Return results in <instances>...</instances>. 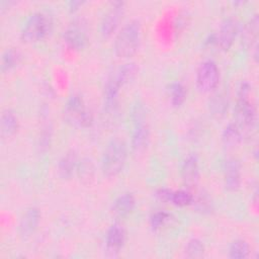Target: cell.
<instances>
[{"instance_id": "cell-28", "label": "cell", "mask_w": 259, "mask_h": 259, "mask_svg": "<svg viewBox=\"0 0 259 259\" xmlns=\"http://www.w3.org/2000/svg\"><path fill=\"white\" fill-rule=\"evenodd\" d=\"M204 251H205V248H204L202 241H200L197 238H192V239L188 240L185 245V248H184L185 256L188 258L202 257Z\"/></svg>"}, {"instance_id": "cell-6", "label": "cell", "mask_w": 259, "mask_h": 259, "mask_svg": "<svg viewBox=\"0 0 259 259\" xmlns=\"http://www.w3.org/2000/svg\"><path fill=\"white\" fill-rule=\"evenodd\" d=\"M220 68L215 61L206 59L196 69L195 86L201 93H212L220 83Z\"/></svg>"}, {"instance_id": "cell-11", "label": "cell", "mask_w": 259, "mask_h": 259, "mask_svg": "<svg viewBox=\"0 0 259 259\" xmlns=\"http://www.w3.org/2000/svg\"><path fill=\"white\" fill-rule=\"evenodd\" d=\"M63 38L67 47L74 51H81L88 44V34L85 27L78 22H74L66 27Z\"/></svg>"}, {"instance_id": "cell-9", "label": "cell", "mask_w": 259, "mask_h": 259, "mask_svg": "<svg viewBox=\"0 0 259 259\" xmlns=\"http://www.w3.org/2000/svg\"><path fill=\"white\" fill-rule=\"evenodd\" d=\"M250 96H237L235 105L236 122L243 128L251 130L256 124V108Z\"/></svg>"}, {"instance_id": "cell-2", "label": "cell", "mask_w": 259, "mask_h": 259, "mask_svg": "<svg viewBox=\"0 0 259 259\" xmlns=\"http://www.w3.org/2000/svg\"><path fill=\"white\" fill-rule=\"evenodd\" d=\"M131 149L135 155L143 154L150 143V126L147 120L145 105L136 101L131 109Z\"/></svg>"}, {"instance_id": "cell-23", "label": "cell", "mask_w": 259, "mask_h": 259, "mask_svg": "<svg viewBox=\"0 0 259 259\" xmlns=\"http://www.w3.org/2000/svg\"><path fill=\"white\" fill-rule=\"evenodd\" d=\"M21 53L15 48H7L1 54L0 69L2 73H7L16 68L21 61Z\"/></svg>"}, {"instance_id": "cell-18", "label": "cell", "mask_w": 259, "mask_h": 259, "mask_svg": "<svg viewBox=\"0 0 259 259\" xmlns=\"http://www.w3.org/2000/svg\"><path fill=\"white\" fill-rule=\"evenodd\" d=\"M79 158L75 151H67L58 162V173L63 179H70L76 173L79 165Z\"/></svg>"}, {"instance_id": "cell-4", "label": "cell", "mask_w": 259, "mask_h": 259, "mask_svg": "<svg viewBox=\"0 0 259 259\" xmlns=\"http://www.w3.org/2000/svg\"><path fill=\"white\" fill-rule=\"evenodd\" d=\"M53 27L52 16L45 11L30 13L20 28V38L25 44H33L45 39Z\"/></svg>"}, {"instance_id": "cell-22", "label": "cell", "mask_w": 259, "mask_h": 259, "mask_svg": "<svg viewBox=\"0 0 259 259\" xmlns=\"http://www.w3.org/2000/svg\"><path fill=\"white\" fill-rule=\"evenodd\" d=\"M138 71H139V67H138L137 63L128 61V62L121 64L113 72V75H114L116 81L118 82V84L120 85V87L122 88L123 86L130 84L136 78Z\"/></svg>"}, {"instance_id": "cell-27", "label": "cell", "mask_w": 259, "mask_h": 259, "mask_svg": "<svg viewBox=\"0 0 259 259\" xmlns=\"http://www.w3.org/2000/svg\"><path fill=\"white\" fill-rule=\"evenodd\" d=\"M191 204H193L195 209L201 213H210L213 209V202L206 192H200L196 197L193 196Z\"/></svg>"}, {"instance_id": "cell-26", "label": "cell", "mask_w": 259, "mask_h": 259, "mask_svg": "<svg viewBox=\"0 0 259 259\" xmlns=\"http://www.w3.org/2000/svg\"><path fill=\"white\" fill-rule=\"evenodd\" d=\"M193 200V194L187 189L170 190L168 202L176 206H186L190 205Z\"/></svg>"}, {"instance_id": "cell-15", "label": "cell", "mask_w": 259, "mask_h": 259, "mask_svg": "<svg viewBox=\"0 0 259 259\" xmlns=\"http://www.w3.org/2000/svg\"><path fill=\"white\" fill-rule=\"evenodd\" d=\"M125 242V230L120 223H112L106 230L104 243L110 252H118Z\"/></svg>"}, {"instance_id": "cell-19", "label": "cell", "mask_w": 259, "mask_h": 259, "mask_svg": "<svg viewBox=\"0 0 259 259\" xmlns=\"http://www.w3.org/2000/svg\"><path fill=\"white\" fill-rule=\"evenodd\" d=\"M207 106L210 115L214 118L224 117L229 109V95L223 90L213 91L208 100Z\"/></svg>"}, {"instance_id": "cell-29", "label": "cell", "mask_w": 259, "mask_h": 259, "mask_svg": "<svg viewBox=\"0 0 259 259\" xmlns=\"http://www.w3.org/2000/svg\"><path fill=\"white\" fill-rule=\"evenodd\" d=\"M51 141H52V126L50 124H46L41 127L40 132H39V136L37 139V150L38 153H46L51 145Z\"/></svg>"}, {"instance_id": "cell-31", "label": "cell", "mask_w": 259, "mask_h": 259, "mask_svg": "<svg viewBox=\"0 0 259 259\" xmlns=\"http://www.w3.org/2000/svg\"><path fill=\"white\" fill-rule=\"evenodd\" d=\"M93 167H92V163L88 160V159H84V160H80L79 161V165H78V169H77V174L82 178V179H86L88 180L89 178H92L93 176Z\"/></svg>"}, {"instance_id": "cell-12", "label": "cell", "mask_w": 259, "mask_h": 259, "mask_svg": "<svg viewBox=\"0 0 259 259\" xmlns=\"http://www.w3.org/2000/svg\"><path fill=\"white\" fill-rule=\"evenodd\" d=\"M181 178L188 187L195 185L199 179L200 162L196 153L187 154L181 163Z\"/></svg>"}, {"instance_id": "cell-14", "label": "cell", "mask_w": 259, "mask_h": 259, "mask_svg": "<svg viewBox=\"0 0 259 259\" xmlns=\"http://www.w3.org/2000/svg\"><path fill=\"white\" fill-rule=\"evenodd\" d=\"M120 89V85L116 81L113 73H111L106 79L103 88V108L108 114H112L117 109Z\"/></svg>"}, {"instance_id": "cell-8", "label": "cell", "mask_w": 259, "mask_h": 259, "mask_svg": "<svg viewBox=\"0 0 259 259\" xmlns=\"http://www.w3.org/2000/svg\"><path fill=\"white\" fill-rule=\"evenodd\" d=\"M240 32V25L236 18L229 16L222 20L219 29L214 32L215 46L223 51H228L234 45Z\"/></svg>"}, {"instance_id": "cell-7", "label": "cell", "mask_w": 259, "mask_h": 259, "mask_svg": "<svg viewBox=\"0 0 259 259\" xmlns=\"http://www.w3.org/2000/svg\"><path fill=\"white\" fill-rule=\"evenodd\" d=\"M124 14V2L114 1L104 12L99 23V32L103 38H109L118 28Z\"/></svg>"}, {"instance_id": "cell-10", "label": "cell", "mask_w": 259, "mask_h": 259, "mask_svg": "<svg viewBox=\"0 0 259 259\" xmlns=\"http://www.w3.org/2000/svg\"><path fill=\"white\" fill-rule=\"evenodd\" d=\"M224 186L228 191H236L242 182V167L240 161L235 157H229L223 162Z\"/></svg>"}, {"instance_id": "cell-32", "label": "cell", "mask_w": 259, "mask_h": 259, "mask_svg": "<svg viewBox=\"0 0 259 259\" xmlns=\"http://www.w3.org/2000/svg\"><path fill=\"white\" fill-rule=\"evenodd\" d=\"M83 2L82 1H79V0H72V1H69L68 2V7H69V10L72 11V12H75L76 10L79 9L80 6H82Z\"/></svg>"}, {"instance_id": "cell-17", "label": "cell", "mask_w": 259, "mask_h": 259, "mask_svg": "<svg viewBox=\"0 0 259 259\" xmlns=\"http://www.w3.org/2000/svg\"><path fill=\"white\" fill-rule=\"evenodd\" d=\"M259 30V17L258 14H253L240 29L239 34L241 35V42L246 49H252L256 42L258 37Z\"/></svg>"}, {"instance_id": "cell-21", "label": "cell", "mask_w": 259, "mask_h": 259, "mask_svg": "<svg viewBox=\"0 0 259 259\" xmlns=\"http://www.w3.org/2000/svg\"><path fill=\"white\" fill-rule=\"evenodd\" d=\"M19 126L18 117L15 112L9 108L4 109L0 116V133L2 138L8 139L13 137Z\"/></svg>"}, {"instance_id": "cell-13", "label": "cell", "mask_w": 259, "mask_h": 259, "mask_svg": "<svg viewBox=\"0 0 259 259\" xmlns=\"http://www.w3.org/2000/svg\"><path fill=\"white\" fill-rule=\"evenodd\" d=\"M40 218V211L36 206H29L22 212L18 224V233L22 239H27L34 234Z\"/></svg>"}, {"instance_id": "cell-5", "label": "cell", "mask_w": 259, "mask_h": 259, "mask_svg": "<svg viewBox=\"0 0 259 259\" xmlns=\"http://www.w3.org/2000/svg\"><path fill=\"white\" fill-rule=\"evenodd\" d=\"M63 115L66 122L75 127H88L92 123V114L79 93H72L68 97L64 105Z\"/></svg>"}, {"instance_id": "cell-20", "label": "cell", "mask_w": 259, "mask_h": 259, "mask_svg": "<svg viewBox=\"0 0 259 259\" xmlns=\"http://www.w3.org/2000/svg\"><path fill=\"white\" fill-rule=\"evenodd\" d=\"M221 140L223 145L228 149L238 147L243 141L242 127L236 121L227 123L222 131Z\"/></svg>"}, {"instance_id": "cell-25", "label": "cell", "mask_w": 259, "mask_h": 259, "mask_svg": "<svg viewBox=\"0 0 259 259\" xmlns=\"http://www.w3.org/2000/svg\"><path fill=\"white\" fill-rule=\"evenodd\" d=\"M229 257L232 259H244L250 254L249 243L244 239H235L228 248Z\"/></svg>"}, {"instance_id": "cell-1", "label": "cell", "mask_w": 259, "mask_h": 259, "mask_svg": "<svg viewBox=\"0 0 259 259\" xmlns=\"http://www.w3.org/2000/svg\"><path fill=\"white\" fill-rule=\"evenodd\" d=\"M128 156L127 145L119 137L111 138L105 145L101 160L100 167L104 176L115 177L124 168Z\"/></svg>"}, {"instance_id": "cell-24", "label": "cell", "mask_w": 259, "mask_h": 259, "mask_svg": "<svg viewBox=\"0 0 259 259\" xmlns=\"http://www.w3.org/2000/svg\"><path fill=\"white\" fill-rule=\"evenodd\" d=\"M167 92H168L170 103L174 107H180L186 100L187 90L185 85L181 81L171 82L168 86Z\"/></svg>"}, {"instance_id": "cell-30", "label": "cell", "mask_w": 259, "mask_h": 259, "mask_svg": "<svg viewBox=\"0 0 259 259\" xmlns=\"http://www.w3.org/2000/svg\"><path fill=\"white\" fill-rule=\"evenodd\" d=\"M170 220V213L164 210H157L150 217V227L153 231L160 230Z\"/></svg>"}, {"instance_id": "cell-16", "label": "cell", "mask_w": 259, "mask_h": 259, "mask_svg": "<svg viewBox=\"0 0 259 259\" xmlns=\"http://www.w3.org/2000/svg\"><path fill=\"white\" fill-rule=\"evenodd\" d=\"M137 204L136 197L134 193L130 191H124L119 193L112 201L111 210L118 218L128 217L135 209Z\"/></svg>"}, {"instance_id": "cell-3", "label": "cell", "mask_w": 259, "mask_h": 259, "mask_svg": "<svg viewBox=\"0 0 259 259\" xmlns=\"http://www.w3.org/2000/svg\"><path fill=\"white\" fill-rule=\"evenodd\" d=\"M142 27L138 19H131L125 22L117 32L113 51L118 58H131L139 50L141 44Z\"/></svg>"}]
</instances>
